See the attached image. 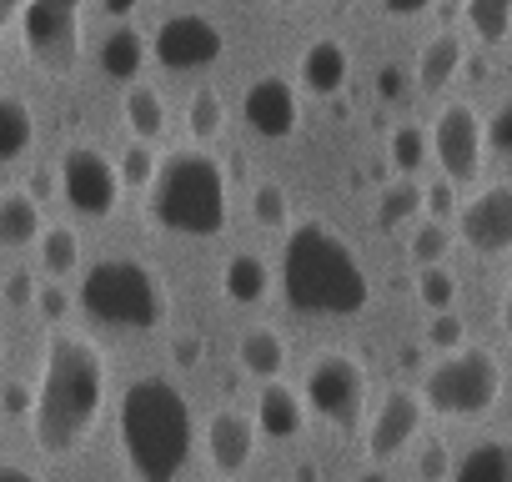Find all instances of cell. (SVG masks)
<instances>
[{
  "label": "cell",
  "instance_id": "cell-1",
  "mask_svg": "<svg viewBox=\"0 0 512 482\" xmlns=\"http://www.w3.org/2000/svg\"><path fill=\"white\" fill-rule=\"evenodd\" d=\"M106 402V362L91 337L81 332H51L46 342V367L36 387V447L51 457H66L86 442Z\"/></svg>",
  "mask_w": 512,
  "mask_h": 482
},
{
  "label": "cell",
  "instance_id": "cell-2",
  "mask_svg": "<svg viewBox=\"0 0 512 482\" xmlns=\"http://www.w3.org/2000/svg\"><path fill=\"white\" fill-rule=\"evenodd\" d=\"M282 292L292 312L307 317H352L367 307L372 287L352 247L322 221H302L282 241Z\"/></svg>",
  "mask_w": 512,
  "mask_h": 482
},
{
  "label": "cell",
  "instance_id": "cell-3",
  "mask_svg": "<svg viewBox=\"0 0 512 482\" xmlns=\"http://www.w3.org/2000/svg\"><path fill=\"white\" fill-rule=\"evenodd\" d=\"M121 452L136 482H176L191 457V407L176 382L136 377L121 392Z\"/></svg>",
  "mask_w": 512,
  "mask_h": 482
},
{
  "label": "cell",
  "instance_id": "cell-4",
  "mask_svg": "<svg viewBox=\"0 0 512 482\" xmlns=\"http://www.w3.org/2000/svg\"><path fill=\"white\" fill-rule=\"evenodd\" d=\"M146 216L176 236H216L226 226V171L216 156L196 146H176L161 156L156 181L146 191Z\"/></svg>",
  "mask_w": 512,
  "mask_h": 482
},
{
  "label": "cell",
  "instance_id": "cell-5",
  "mask_svg": "<svg viewBox=\"0 0 512 482\" xmlns=\"http://www.w3.org/2000/svg\"><path fill=\"white\" fill-rule=\"evenodd\" d=\"M81 307H86V317H96L106 327L146 332V327L166 322V287L146 262L106 257L81 277Z\"/></svg>",
  "mask_w": 512,
  "mask_h": 482
},
{
  "label": "cell",
  "instance_id": "cell-6",
  "mask_svg": "<svg viewBox=\"0 0 512 482\" xmlns=\"http://www.w3.org/2000/svg\"><path fill=\"white\" fill-rule=\"evenodd\" d=\"M497 397H502V362L487 347H462L442 357L422 382V402L442 417H482L492 412Z\"/></svg>",
  "mask_w": 512,
  "mask_h": 482
},
{
  "label": "cell",
  "instance_id": "cell-7",
  "mask_svg": "<svg viewBox=\"0 0 512 482\" xmlns=\"http://www.w3.org/2000/svg\"><path fill=\"white\" fill-rule=\"evenodd\" d=\"M21 41H26V56L41 71H51V76L76 71V61H81V6H71V0H31L21 11Z\"/></svg>",
  "mask_w": 512,
  "mask_h": 482
},
{
  "label": "cell",
  "instance_id": "cell-8",
  "mask_svg": "<svg viewBox=\"0 0 512 482\" xmlns=\"http://www.w3.org/2000/svg\"><path fill=\"white\" fill-rule=\"evenodd\" d=\"M307 407L332 427H357L367 412V372L347 352H327L307 372Z\"/></svg>",
  "mask_w": 512,
  "mask_h": 482
},
{
  "label": "cell",
  "instance_id": "cell-9",
  "mask_svg": "<svg viewBox=\"0 0 512 482\" xmlns=\"http://www.w3.org/2000/svg\"><path fill=\"white\" fill-rule=\"evenodd\" d=\"M61 191H66V201H71L81 216L101 221V216L116 211L121 171H116L96 146H71V151L61 156Z\"/></svg>",
  "mask_w": 512,
  "mask_h": 482
},
{
  "label": "cell",
  "instance_id": "cell-10",
  "mask_svg": "<svg viewBox=\"0 0 512 482\" xmlns=\"http://www.w3.org/2000/svg\"><path fill=\"white\" fill-rule=\"evenodd\" d=\"M432 146H437V161L447 171V181H477V166H482V146H487V126L482 116L467 106V101H447L437 111V131H432Z\"/></svg>",
  "mask_w": 512,
  "mask_h": 482
},
{
  "label": "cell",
  "instance_id": "cell-11",
  "mask_svg": "<svg viewBox=\"0 0 512 482\" xmlns=\"http://www.w3.org/2000/svg\"><path fill=\"white\" fill-rule=\"evenodd\" d=\"M221 56V31L201 11H176L156 26V61L166 71H201Z\"/></svg>",
  "mask_w": 512,
  "mask_h": 482
},
{
  "label": "cell",
  "instance_id": "cell-12",
  "mask_svg": "<svg viewBox=\"0 0 512 482\" xmlns=\"http://www.w3.org/2000/svg\"><path fill=\"white\" fill-rule=\"evenodd\" d=\"M457 231L472 252L482 257H497L512 247V181H497V186H482L462 211H457Z\"/></svg>",
  "mask_w": 512,
  "mask_h": 482
},
{
  "label": "cell",
  "instance_id": "cell-13",
  "mask_svg": "<svg viewBox=\"0 0 512 482\" xmlns=\"http://www.w3.org/2000/svg\"><path fill=\"white\" fill-rule=\"evenodd\" d=\"M241 116L256 136H267V141H287L302 121V106H297V91L292 81L282 76H262V81H251L246 96H241Z\"/></svg>",
  "mask_w": 512,
  "mask_h": 482
},
{
  "label": "cell",
  "instance_id": "cell-14",
  "mask_svg": "<svg viewBox=\"0 0 512 482\" xmlns=\"http://www.w3.org/2000/svg\"><path fill=\"white\" fill-rule=\"evenodd\" d=\"M422 417H427V402H422V392H412V387H392L387 397H382V407H377V417H372V432H367V452L377 457V462H387V457H397L417 432H422Z\"/></svg>",
  "mask_w": 512,
  "mask_h": 482
},
{
  "label": "cell",
  "instance_id": "cell-15",
  "mask_svg": "<svg viewBox=\"0 0 512 482\" xmlns=\"http://www.w3.org/2000/svg\"><path fill=\"white\" fill-rule=\"evenodd\" d=\"M206 452H211V467L216 472L236 477L251 462V452H256V422L246 412H236V407H221L206 422Z\"/></svg>",
  "mask_w": 512,
  "mask_h": 482
},
{
  "label": "cell",
  "instance_id": "cell-16",
  "mask_svg": "<svg viewBox=\"0 0 512 482\" xmlns=\"http://www.w3.org/2000/svg\"><path fill=\"white\" fill-rule=\"evenodd\" d=\"M347 71H352V56H347V46L332 41V36H322V41H312V46L302 51V86H307L312 96H337L342 81H347Z\"/></svg>",
  "mask_w": 512,
  "mask_h": 482
},
{
  "label": "cell",
  "instance_id": "cell-17",
  "mask_svg": "<svg viewBox=\"0 0 512 482\" xmlns=\"http://www.w3.org/2000/svg\"><path fill=\"white\" fill-rule=\"evenodd\" d=\"M302 422H307V402H302L292 387L267 382V387H262V397H256V432H267V437L287 442V437H297V432H302Z\"/></svg>",
  "mask_w": 512,
  "mask_h": 482
},
{
  "label": "cell",
  "instance_id": "cell-18",
  "mask_svg": "<svg viewBox=\"0 0 512 482\" xmlns=\"http://www.w3.org/2000/svg\"><path fill=\"white\" fill-rule=\"evenodd\" d=\"M46 236L41 201L31 191H0V247H31Z\"/></svg>",
  "mask_w": 512,
  "mask_h": 482
},
{
  "label": "cell",
  "instance_id": "cell-19",
  "mask_svg": "<svg viewBox=\"0 0 512 482\" xmlns=\"http://www.w3.org/2000/svg\"><path fill=\"white\" fill-rule=\"evenodd\" d=\"M452 482H512V442L487 437V442L467 447L452 467Z\"/></svg>",
  "mask_w": 512,
  "mask_h": 482
},
{
  "label": "cell",
  "instance_id": "cell-20",
  "mask_svg": "<svg viewBox=\"0 0 512 482\" xmlns=\"http://www.w3.org/2000/svg\"><path fill=\"white\" fill-rule=\"evenodd\" d=\"M236 362H241L251 377H262V387H267V382H277V372L287 367V342L277 337V327H251V332L241 337V347H236Z\"/></svg>",
  "mask_w": 512,
  "mask_h": 482
},
{
  "label": "cell",
  "instance_id": "cell-21",
  "mask_svg": "<svg viewBox=\"0 0 512 482\" xmlns=\"http://www.w3.org/2000/svg\"><path fill=\"white\" fill-rule=\"evenodd\" d=\"M146 66V36L136 26H116L106 41H101V71L111 81H136Z\"/></svg>",
  "mask_w": 512,
  "mask_h": 482
},
{
  "label": "cell",
  "instance_id": "cell-22",
  "mask_svg": "<svg viewBox=\"0 0 512 482\" xmlns=\"http://www.w3.org/2000/svg\"><path fill=\"white\" fill-rule=\"evenodd\" d=\"M267 282H272V272H267V262L262 257H251V252H236L226 267H221V292L231 297V302H262L267 297Z\"/></svg>",
  "mask_w": 512,
  "mask_h": 482
},
{
  "label": "cell",
  "instance_id": "cell-23",
  "mask_svg": "<svg viewBox=\"0 0 512 482\" xmlns=\"http://www.w3.org/2000/svg\"><path fill=\"white\" fill-rule=\"evenodd\" d=\"M457 71H462V41H457L452 31H437V36L422 46V56H417V81H422L427 91H437V86H447Z\"/></svg>",
  "mask_w": 512,
  "mask_h": 482
},
{
  "label": "cell",
  "instance_id": "cell-24",
  "mask_svg": "<svg viewBox=\"0 0 512 482\" xmlns=\"http://www.w3.org/2000/svg\"><path fill=\"white\" fill-rule=\"evenodd\" d=\"M36 141V121H31V106L21 96H0V161H16L26 156Z\"/></svg>",
  "mask_w": 512,
  "mask_h": 482
},
{
  "label": "cell",
  "instance_id": "cell-25",
  "mask_svg": "<svg viewBox=\"0 0 512 482\" xmlns=\"http://www.w3.org/2000/svg\"><path fill=\"white\" fill-rule=\"evenodd\" d=\"M126 121H131L136 141H156L166 131V101L156 96V86H131L126 91Z\"/></svg>",
  "mask_w": 512,
  "mask_h": 482
},
{
  "label": "cell",
  "instance_id": "cell-26",
  "mask_svg": "<svg viewBox=\"0 0 512 482\" xmlns=\"http://www.w3.org/2000/svg\"><path fill=\"white\" fill-rule=\"evenodd\" d=\"M467 26L477 31V41H512V6L507 0H467Z\"/></svg>",
  "mask_w": 512,
  "mask_h": 482
},
{
  "label": "cell",
  "instance_id": "cell-27",
  "mask_svg": "<svg viewBox=\"0 0 512 482\" xmlns=\"http://www.w3.org/2000/svg\"><path fill=\"white\" fill-rule=\"evenodd\" d=\"M76 262H81L76 231H71V226H46V236H41V267H46L51 277H71Z\"/></svg>",
  "mask_w": 512,
  "mask_h": 482
},
{
  "label": "cell",
  "instance_id": "cell-28",
  "mask_svg": "<svg viewBox=\"0 0 512 482\" xmlns=\"http://www.w3.org/2000/svg\"><path fill=\"white\" fill-rule=\"evenodd\" d=\"M427 206V196L412 186V181H392L387 191H382V201H377V221L392 231V226H402V221H412L417 211Z\"/></svg>",
  "mask_w": 512,
  "mask_h": 482
},
{
  "label": "cell",
  "instance_id": "cell-29",
  "mask_svg": "<svg viewBox=\"0 0 512 482\" xmlns=\"http://www.w3.org/2000/svg\"><path fill=\"white\" fill-rule=\"evenodd\" d=\"M221 121H226L221 96H216L211 86H201V91L191 96V106H186V126H191V136H196V141H211V136L221 131Z\"/></svg>",
  "mask_w": 512,
  "mask_h": 482
},
{
  "label": "cell",
  "instance_id": "cell-30",
  "mask_svg": "<svg viewBox=\"0 0 512 482\" xmlns=\"http://www.w3.org/2000/svg\"><path fill=\"white\" fill-rule=\"evenodd\" d=\"M427 151H432V136L422 126H397L392 141H387V156H392L397 171H417L427 161Z\"/></svg>",
  "mask_w": 512,
  "mask_h": 482
},
{
  "label": "cell",
  "instance_id": "cell-31",
  "mask_svg": "<svg viewBox=\"0 0 512 482\" xmlns=\"http://www.w3.org/2000/svg\"><path fill=\"white\" fill-rule=\"evenodd\" d=\"M417 297H422V307H427V312L447 317V312H452V302H457V277H452L447 267H427V272L417 277Z\"/></svg>",
  "mask_w": 512,
  "mask_h": 482
},
{
  "label": "cell",
  "instance_id": "cell-32",
  "mask_svg": "<svg viewBox=\"0 0 512 482\" xmlns=\"http://www.w3.org/2000/svg\"><path fill=\"white\" fill-rule=\"evenodd\" d=\"M447 247H452V236H447L442 221H422V226L412 231V262H417L422 272H427V267H442Z\"/></svg>",
  "mask_w": 512,
  "mask_h": 482
},
{
  "label": "cell",
  "instance_id": "cell-33",
  "mask_svg": "<svg viewBox=\"0 0 512 482\" xmlns=\"http://www.w3.org/2000/svg\"><path fill=\"white\" fill-rule=\"evenodd\" d=\"M287 211H292V201H287V191L277 181H262L251 191V216L262 226H287Z\"/></svg>",
  "mask_w": 512,
  "mask_h": 482
},
{
  "label": "cell",
  "instance_id": "cell-34",
  "mask_svg": "<svg viewBox=\"0 0 512 482\" xmlns=\"http://www.w3.org/2000/svg\"><path fill=\"white\" fill-rule=\"evenodd\" d=\"M156 156H151V146L146 141H131L126 151H121V181H131V186H146L151 191V181H156Z\"/></svg>",
  "mask_w": 512,
  "mask_h": 482
},
{
  "label": "cell",
  "instance_id": "cell-35",
  "mask_svg": "<svg viewBox=\"0 0 512 482\" xmlns=\"http://www.w3.org/2000/svg\"><path fill=\"white\" fill-rule=\"evenodd\" d=\"M427 342H432L437 352H447V357H452V352H462V322H457L452 312H447V317H437V322L427 327Z\"/></svg>",
  "mask_w": 512,
  "mask_h": 482
},
{
  "label": "cell",
  "instance_id": "cell-36",
  "mask_svg": "<svg viewBox=\"0 0 512 482\" xmlns=\"http://www.w3.org/2000/svg\"><path fill=\"white\" fill-rule=\"evenodd\" d=\"M0 292H6V302H11V307H31V302L41 297V287H36V277H31V272H11Z\"/></svg>",
  "mask_w": 512,
  "mask_h": 482
},
{
  "label": "cell",
  "instance_id": "cell-37",
  "mask_svg": "<svg viewBox=\"0 0 512 482\" xmlns=\"http://www.w3.org/2000/svg\"><path fill=\"white\" fill-rule=\"evenodd\" d=\"M447 467H452L447 447H442V442H427V452L417 457V472H422V482H442V477H447Z\"/></svg>",
  "mask_w": 512,
  "mask_h": 482
},
{
  "label": "cell",
  "instance_id": "cell-38",
  "mask_svg": "<svg viewBox=\"0 0 512 482\" xmlns=\"http://www.w3.org/2000/svg\"><path fill=\"white\" fill-rule=\"evenodd\" d=\"M377 96H382V101H402V96H407V71L387 61V66L377 71Z\"/></svg>",
  "mask_w": 512,
  "mask_h": 482
},
{
  "label": "cell",
  "instance_id": "cell-39",
  "mask_svg": "<svg viewBox=\"0 0 512 482\" xmlns=\"http://www.w3.org/2000/svg\"><path fill=\"white\" fill-rule=\"evenodd\" d=\"M422 196H427V211H432V221L452 216V206H457V196H452V181H447V176H442V181H432Z\"/></svg>",
  "mask_w": 512,
  "mask_h": 482
},
{
  "label": "cell",
  "instance_id": "cell-40",
  "mask_svg": "<svg viewBox=\"0 0 512 482\" xmlns=\"http://www.w3.org/2000/svg\"><path fill=\"white\" fill-rule=\"evenodd\" d=\"M36 307H41V317H46V322H61V317H66V307H71V297H66L56 282H46V287H41V297H36Z\"/></svg>",
  "mask_w": 512,
  "mask_h": 482
},
{
  "label": "cell",
  "instance_id": "cell-41",
  "mask_svg": "<svg viewBox=\"0 0 512 482\" xmlns=\"http://www.w3.org/2000/svg\"><path fill=\"white\" fill-rule=\"evenodd\" d=\"M487 141H492L497 151H512V101L497 106V116L487 121Z\"/></svg>",
  "mask_w": 512,
  "mask_h": 482
},
{
  "label": "cell",
  "instance_id": "cell-42",
  "mask_svg": "<svg viewBox=\"0 0 512 482\" xmlns=\"http://www.w3.org/2000/svg\"><path fill=\"white\" fill-rule=\"evenodd\" d=\"M201 352H206V347H201V337H196V332H176V337H171V357H176L181 367H196V362H201Z\"/></svg>",
  "mask_w": 512,
  "mask_h": 482
},
{
  "label": "cell",
  "instance_id": "cell-43",
  "mask_svg": "<svg viewBox=\"0 0 512 482\" xmlns=\"http://www.w3.org/2000/svg\"><path fill=\"white\" fill-rule=\"evenodd\" d=\"M0 402H6V412H36V392L21 387V382H11L6 392H0Z\"/></svg>",
  "mask_w": 512,
  "mask_h": 482
},
{
  "label": "cell",
  "instance_id": "cell-44",
  "mask_svg": "<svg viewBox=\"0 0 512 482\" xmlns=\"http://www.w3.org/2000/svg\"><path fill=\"white\" fill-rule=\"evenodd\" d=\"M0 482H41L31 467H21V462H0Z\"/></svg>",
  "mask_w": 512,
  "mask_h": 482
},
{
  "label": "cell",
  "instance_id": "cell-45",
  "mask_svg": "<svg viewBox=\"0 0 512 482\" xmlns=\"http://www.w3.org/2000/svg\"><path fill=\"white\" fill-rule=\"evenodd\" d=\"M422 6H427V0H387V11H392V16H417Z\"/></svg>",
  "mask_w": 512,
  "mask_h": 482
},
{
  "label": "cell",
  "instance_id": "cell-46",
  "mask_svg": "<svg viewBox=\"0 0 512 482\" xmlns=\"http://www.w3.org/2000/svg\"><path fill=\"white\" fill-rule=\"evenodd\" d=\"M502 332L512 337V277H507V292H502Z\"/></svg>",
  "mask_w": 512,
  "mask_h": 482
},
{
  "label": "cell",
  "instance_id": "cell-47",
  "mask_svg": "<svg viewBox=\"0 0 512 482\" xmlns=\"http://www.w3.org/2000/svg\"><path fill=\"white\" fill-rule=\"evenodd\" d=\"M11 21H21V11L11 6V0H0V36H6V26H11Z\"/></svg>",
  "mask_w": 512,
  "mask_h": 482
},
{
  "label": "cell",
  "instance_id": "cell-48",
  "mask_svg": "<svg viewBox=\"0 0 512 482\" xmlns=\"http://www.w3.org/2000/svg\"><path fill=\"white\" fill-rule=\"evenodd\" d=\"M297 482H317V472L312 467H297Z\"/></svg>",
  "mask_w": 512,
  "mask_h": 482
},
{
  "label": "cell",
  "instance_id": "cell-49",
  "mask_svg": "<svg viewBox=\"0 0 512 482\" xmlns=\"http://www.w3.org/2000/svg\"><path fill=\"white\" fill-rule=\"evenodd\" d=\"M357 482H392V477H382V472H362Z\"/></svg>",
  "mask_w": 512,
  "mask_h": 482
},
{
  "label": "cell",
  "instance_id": "cell-50",
  "mask_svg": "<svg viewBox=\"0 0 512 482\" xmlns=\"http://www.w3.org/2000/svg\"><path fill=\"white\" fill-rule=\"evenodd\" d=\"M0 287H6V277H0Z\"/></svg>",
  "mask_w": 512,
  "mask_h": 482
}]
</instances>
